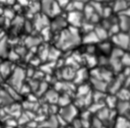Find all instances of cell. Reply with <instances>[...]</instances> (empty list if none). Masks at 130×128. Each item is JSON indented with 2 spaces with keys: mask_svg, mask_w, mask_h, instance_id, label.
<instances>
[{
  "mask_svg": "<svg viewBox=\"0 0 130 128\" xmlns=\"http://www.w3.org/2000/svg\"><path fill=\"white\" fill-rule=\"evenodd\" d=\"M77 114V110L74 106H65L61 111H60V115L62 116V118L68 122V121H71Z\"/></svg>",
  "mask_w": 130,
  "mask_h": 128,
  "instance_id": "cell-7",
  "label": "cell"
},
{
  "mask_svg": "<svg viewBox=\"0 0 130 128\" xmlns=\"http://www.w3.org/2000/svg\"><path fill=\"white\" fill-rule=\"evenodd\" d=\"M118 106V111L121 115H125L130 111V104L127 101H122L119 104H117Z\"/></svg>",
  "mask_w": 130,
  "mask_h": 128,
  "instance_id": "cell-12",
  "label": "cell"
},
{
  "mask_svg": "<svg viewBox=\"0 0 130 128\" xmlns=\"http://www.w3.org/2000/svg\"><path fill=\"white\" fill-rule=\"evenodd\" d=\"M7 91H8L9 95H10L12 99H15V100L19 99V95H17V93L15 92V88H14V87H12V86L7 87Z\"/></svg>",
  "mask_w": 130,
  "mask_h": 128,
  "instance_id": "cell-36",
  "label": "cell"
},
{
  "mask_svg": "<svg viewBox=\"0 0 130 128\" xmlns=\"http://www.w3.org/2000/svg\"><path fill=\"white\" fill-rule=\"evenodd\" d=\"M40 4H41V12L51 17L61 14V11L63 10V8L55 0H41Z\"/></svg>",
  "mask_w": 130,
  "mask_h": 128,
  "instance_id": "cell-2",
  "label": "cell"
},
{
  "mask_svg": "<svg viewBox=\"0 0 130 128\" xmlns=\"http://www.w3.org/2000/svg\"><path fill=\"white\" fill-rule=\"evenodd\" d=\"M78 1H81V2H84V3H89L91 0H78Z\"/></svg>",
  "mask_w": 130,
  "mask_h": 128,
  "instance_id": "cell-49",
  "label": "cell"
},
{
  "mask_svg": "<svg viewBox=\"0 0 130 128\" xmlns=\"http://www.w3.org/2000/svg\"><path fill=\"white\" fill-rule=\"evenodd\" d=\"M46 100L49 101L50 103L52 104H55L56 102L59 101V97H58V93L55 91V90H50L46 93Z\"/></svg>",
  "mask_w": 130,
  "mask_h": 128,
  "instance_id": "cell-16",
  "label": "cell"
},
{
  "mask_svg": "<svg viewBox=\"0 0 130 128\" xmlns=\"http://www.w3.org/2000/svg\"><path fill=\"white\" fill-rule=\"evenodd\" d=\"M92 97H93V101H94V102H100V100H101V99H103L105 95H104V93H103L102 91L98 90V91H96Z\"/></svg>",
  "mask_w": 130,
  "mask_h": 128,
  "instance_id": "cell-37",
  "label": "cell"
},
{
  "mask_svg": "<svg viewBox=\"0 0 130 128\" xmlns=\"http://www.w3.org/2000/svg\"><path fill=\"white\" fill-rule=\"evenodd\" d=\"M100 49H101L103 52L108 53V52L111 51V44H110V43H107V42L104 41V43H102V44L100 45Z\"/></svg>",
  "mask_w": 130,
  "mask_h": 128,
  "instance_id": "cell-33",
  "label": "cell"
},
{
  "mask_svg": "<svg viewBox=\"0 0 130 128\" xmlns=\"http://www.w3.org/2000/svg\"><path fill=\"white\" fill-rule=\"evenodd\" d=\"M8 128H12V127H11V126H9V127H8Z\"/></svg>",
  "mask_w": 130,
  "mask_h": 128,
  "instance_id": "cell-51",
  "label": "cell"
},
{
  "mask_svg": "<svg viewBox=\"0 0 130 128\" xmlns=\"http://www.w3.org/2000/svg\"><path fill=\"white\" fill-rule=\"evenodd\" d=\"M110 64L112 65V67H113V69L114 70H116V71H120L121 70V68H122V62H121V60H119L118 58H113V57H111V59H110Z\"/></svg>",
  "mask_w": 130,
  "mask_h": 128,
  "instance_id": "cell-18",
  "label": "cell"
},
{
  "mask_svg": "<svg viewBox=\"0 0 130 128\" xmlns=\"http://www.w3.org/2000/svg\"><path fill=\"white\" fill-rule=\"evenodd\" d=\"M91 1H93V2H103L104 3L105 0H91Z\"/></svg>",
  "mask_w": 130,
  "mask_h": 128,
  "instance_id": "cell-50",
  "label": "cell"
},
{
  "mask_svg": "<svg viewBox=\"0 0 130 128\" xmlns=\"http://www.w3.org/2000/svg\"><path fill=\"white\" fill-rule=\"evenodd\" d=\"M0 64H1V59H0Z\"/></svg>",
  "mask_w": 130,
  "mask_h": 128,
  "instance_id": "cell-53",
  "label": "cell"
},
{
  "mask_svg": "<svg viewBox=\"0 0 130 128\" xmlns=\"http://www.w3.org/2000/svg\"><path fill=\"white\" fill-rule=\"evenodd\" d=\"M50 25L52 27V30L62 31L69 24H68V21H67V17L66 16H61V14H59V15L53 17V20H52Z\"/></svg>",
  "mask_w": 130,
  "mask_h": 128,
  "instance_id": "cell-6",
  "label": "cell"
},
{
  "mask_svg": "<svg viewBox=\"0 0 130 128\" xmlns=\"http://www.w3.org/2000/svg\"><path fill=\"white\" fill-rule=\"evenodd\" d=\"M112 42L122 49H128L130 46V35L126 31H120L117 35L112 36Z\"/></svg>",
  "mask_w": 130,
  "mask_h": 128,
  "instance_id": "cell-3",
  "label": "cell"
},
{
  "mask_svg": "<svg viewBox=\"0 0 130 128\" xmlns=\"http://www.w3.org/2000/svg\"><path fill=\"white\" fill-rule=\"evenodd\" d=\"M75 72H74V69L71 68V67H67V68H64L63 71H62V76L63 78L67 79V80H70L72 79L74 76H75Z\"/></svg>",
  "mask_w": 130,
  "mask_h": 128,
  "instance_id": "cell-15",
  "label": "cell"
},
{
  "mask_svg": "<svg viewBox=\"0 0 130 128\" xmlns=\"http://www.w3.org/2000/svg\"><path fill=\"white\" fill-rule=\"evenodd\" d=\"M60 56V51L57 49V48H53V49H50L49 50V59L50 60H56L58 57Z\"/></svg>",
  "mask_w": 130,
  "mask_h": 128,
  "instance_id": "cell-24",
  "label": "cell"
},
{
  "mask_svg": "<svg viewBox=\"0 0 130 128\" xmlns=\"http://www.w3.org/2000/svg\"><path fill=\"white\" fill-rule=\"evenodd\" d=\"M92 125H93V127H95V128L102 127V121H101V119H96V118H95V119L93 120Z\"/></svg>",
  "mask_w": 130,
  "mask_h": 128,
  "instance_id": "cell-39",
  "label": "cell"
},
{
  "mask_svg": "<svg viewBox=\"0 0 130 128\" xmlns=\"http://www.w3.org/2000/svg\"><path fill=\"white\" fill-rule=\"evenodd\" d=\"M109 115H110V111L106 108H103L99 111V118L101 120H106V119H109Z\"/></svg>",
  "mask_w": 130,
  "mask_h": 128,
  "instance_id": "cell-27",
  "label": "cell"
},
{
  "mask_svg": "<svg viewBox=\"0 0 130 128\" xmlns=\"http://www.w3.org/2000/svg\"><path fill=\"white\" fill-rule=\"evenodd\" d=\"M73 126H74V128H81L82 127L81 120H75L74 123H73Z\"/></svg>",
  "mask_w": 130,
  "mask_h": 128,
  "instance_id": "cell-40",
  "label": "cell"
},
{
  "mask_svg": "<svg viewBox=\"0 0 130 128\" xmlns=\"http://www.w3.org/2000/svg\"><path fill=\"white\" fill-rule=\"evenodd\" d=\"M121 62L125 66H130V54L124 53L123 56L121 57Z\"/></svg>",
  "mask_w": 130,
  "mask_h": 128,
  "instance_id": "cell-32",
  "label": "cell"
},
{
  "mask_svg": "<svg viewBox=\"0 0 130 128\" xmlns=\"http://www.w3.org/2000/svg\"><path fill=\"white\" fill-rule=\"evenodd\" d=\"M86 60H87V64L90 66V67H92V66H94L95 64H96V59L91 55V54H89V55H87L86 56Z\"/></svg>",
  "mask_w": 130,
  "mask_h": 128,
  "instance_id": "cell-34",
  "label": "cell"
},
{
  "mask_svg": "<svg viewBox=\"0 0 130 128\" xmlns=\"http://www.w3.org/2000/svg\"><path fill=\"white\" fill-rule=\"evenodd\" d=\"M4 20H5V19H4V17H3V16H0V26L4 23Z\"/></svg>",
  "mask_w": 130,
  "mask_h": 128,
  "instance_id": "cell-48",
  "label": "cell"
},
{
  "mask_svg": "<svg viewBox=\"0 0 130 128\" xmlns=\"http://www.w3.org/2000/svg\"><path fill=\"white\" fill-rule=\"evenodd\" d=\"M28 121V117H26L25 115H22L21 120H19V123H23V122H27Z\"/></svg>",
  "mask_w": 130,
  "mask_h": 128,
  "instance_id": "cell-44",
  "label": "cell"
},
{
  "mask_svg": "<svg viewBox=\"0 0 130 128\" xmlns=\"http://www.w3.org/2000/svg\"><path fill=\"white\" fill-rule=\"evenodd\" d=\"M29 91V87L26 85H22L20 88V92H28Z\"/></svg>",
  "mask_w": 130,
  "mask_h": 128,
  "instance_id": "cell-41",
  "label": "cell"
},
{
  "mask_svg": "<svg viewBox=\"0 0 130 128\" xmlns=\"http://www.w3.org/2000/svg\"><path fill=\"white\" fill-rule=\"evenodd\" d=\"M123 50H124V49H122V48H120V47H116V48H114L113 51H112L111 57L120 59V58L123 56V54H124V51H123Z\"/></svg>",
  "mask_w": 130,
  "mask_h": 128,
  "instance_id": "cell-23",
  "label": "cell"
},
{
  "mask_svg": "<svg viewBox=\"0 0 130 128\" xmlns=\"http://www.w3.org/2000/svg\"><path fill=\"white\" fill-rule=\"evenodd\" d=\"M69 103H70V99H69V97H68L67 94H64V95H62V97L59 99V104H60L61 106H63V107L68 106Z\"/></svg>",
  "mask_w": 130,
  "mask_h": 128,
  "instance_id": "cell-30",
  "label": "cell"
},
{
  "mask_svg": "<svg viewBox=\"0 0 130 128\" xmlns=\"http://www.w3.org/2000/svg\"><path fill=\"white\" fill-rule=\"evenodd\" d=\"M100 128H105V127H103V126H102V127H100Z\"/></svg>",
  "mask_w": 130,
  "mask_h": 128,
  "instance_id": "cell-52",
  "label": "cell"
},
{
  "mask_svg": "<svg viewBox=\"0 0 130 128\" xmlns=\"http://www.w3.org/2000/svg\"><path fill=\"white\" fill-rule=\"evenodd\" d=\"M3 39H4V31L0 28V41H1V40H3Z\"/></svg>",
  "mask_w": 130,
  "mask_h": 128,
  "instance_id": "cell-47",
  "label": "cell"
},
{
  "mask_svg": "<svg viewBox=\"0 0 130 128\" xmlns=\"http://www.w3.org/2000/svg\"><path fill=\"white\" fill-rule=\"evenodd\" d=\"M128 6H130V2L127 0H114L112 5L114 12H118V13L124 11Z\"/></svg>",
  "mask_w": 130,
  "mask_h": 128,
  "instance_id": "cell-8",
  "label": "cell"
},
{
  "mask_svg": "<svg viewBox=\"0 0 130 128\" xmlns=\"http://www.w3.org/2000/svg\"><path fill=\"white\" fill-rule=\"evenodd\" d=\"M85 77H86V71H85V69H80L75 74V78H76L75 79V82L80 83V82H82L84 80Z\"/></svg>",
  "mask_w": 130,
  "mask_h": 128,
  "instance_id": "cell-19",
  "label": "cell"
},
{
  "mask_svg": "<svg viewBox=\"0 0 130 128\" xmlns=\"http://www.w3.org/2000/svg\"><path fill=\"white\" fill-rule=\"evenodd\" d=\"M122 81H123V78H118L114 83H113V85L110 87V91L111 92H117L118 91V89L120 88V86H121V84H122Z\"/></svg>",
  "mask_w": 130,
  "mask_h": 128,
  "instance_id": "cell-26",
  "label": "cell"
},
{
  "mask_svg": "<svg viewBox=\"0 0 130 128\" xmlns=\"http://www.w3.org/2000/svg\"><path fill=\"white\" fill-rule=\"evenodd\" d=\"M108 30H109V35L114 36V35H117L118 33H120L121 31V28H120V25H119L118 22H114V23L111 24V26L109 27Z\"/></svg>",
  "mask_w": 130,
  "mask_h": 128,
  "instance_id": "cell-22",
  "label": "cell"
},
{
  "mask_svg": "<svg viewBox=\"0 0 130 128\" xmlns=\"http://www.w3.org/2000/svg\"><path fill=\"white\" fill-rule=\"evenodd\" d=\"M49 48L47 47H43V50L40 51V57L42 60H47L48 57H49Z\"/></svg>",
  "mask_w": 130,
  "mask_h": 128,
  "instance_id": "cell-31",
  "label": "cell"
},
{
  "mask_svg": "<svg viewBox=\"0 0 130 128\" xmlns=\"http://www.w3.org/2000/svg\"><path fill=\"white\" fill-rule=\"evenodd\" d=\"M89 92V86L88 85H81L77 89V97H84Z\"/></svg>",
  "mask_w": 130,
  "mask_h": 128,
  "instance_id": "cell-25",
  "label": "cell"
},
{
  "mask_svg": "<svg viewBox=\"0 0 130 128\" xmlns=\"http://www.w3.org/2000/svg\"><path fill=\"white\" fill-rule=\"evenodd\" d=\"M129 119H130V115H129Z\"/></svg>",
  "mask_w": 130,
  "mask_h": 128,
  "instance_id": "cell-54",
  "label": "cell"
},
{
  "mask_svg": "<svg viewBox=\"0 0 130 128\" xmlns=\"http://www.w3.org/2000/svg\"><path fill=\"white\" fill-rule=\"evenodd\" d=\"M93 51H94V47H93V46L90 45V46L87 47V54H92Z\"/></svg>",
  "mask_w": 130,
  "mask_h": 128,
  "instance_id": "cell-42",
  "label": "cell"
},
{
  "mask_svg": "<svg viewBox=\"0 0 130 128\" xmlns=\"http://www.w3.org/2000/svg\"><path fill=\"white\" fill-rule=\"evenodd\" d=\"M8 124L12 127V126H15V125H16V122H15L14 120H9V121H8Z\"/></svg>",
  "mask_w": 130,
  "mask_h": 128,
  "instance_id": "cell-46",
  "label": "cell"
},
{
  "mask_svg": "<svg viewBox=\"0 0 130 128\" xmlns=\"http://www.w3.org/2000/svg\"><path fill=\"white\" fill-rule=\"evenodd\" d=\"M103 107L104 106L102 104H100V102H95V103H93V105H91L89 111L90 112H96V111H100L101 109H103Z\"/></svg>",
  "mask_w": 130,
  "mask_h": 128,
  "instance_id": "cell-35",
  "label": "cell"
},
{
  "mask_svg": "<svg viewBox=\"0 0 130 128\" xmlns=\"http://www.w3.org/2000/svg\"><path fill=\"white\" fill-rule=\"evenodd\" d=\"M89 114H90V111H86L82 114V119H87L88 120V117H89Z\"/></svg>",
  "mask_w": 130,
  "mask_h": 128,
  "instance_id": "cell-43",
  "label": "cell"
},
{
  "mask_svg": "<svg viewBox=\"0 0 130 128\" xmlns=\"http://www.w3.org/2000/svg\"><path fill=\"white\" fill-rule=\"evenodd\" d=\"M130 123L129 121L124 117H119L116 122V128H129Z\"/></svg>",
  "mask_w": 130,
  "mask_h": 128,
  "instance_id": "cell-17",
  "label": "cell"
},
{
  "mask_svg": "<svg viewBox=\"0 0 130 128\" xmlns=\"http://www.w3.org/2000/svg\"><path fill=\"white\" fill-rule=\"evenodd\" d=\"M25 43H26L27 47H36L37 45H39L41 43V40L36 37H28L25 40Z\"/></svg>",
  "mask_w": 130,
  "mask_h": 128,
  "instance_id": "cell-20",
  "label": "cell"
},
{
  "mask_svg": "<svg viewBox=\"0 0 130 128\" xmlns=\"http://www.w3.org/2000/svg\"><path fill=\"white\" fill-rule=\"evenodd\" d=\"M10 72H11V66L8 62H4L0 64V74L2 75V77H6Z\"/></svg>",
  "mask_w": 130,
  "mask_h": 128,
  "instance_id": "cell-14",
  "label": "cell"
},
{
  "mask_svg": "<svg viewBox=\"0 0 130 128\" xmlns=\"http://www.w3.org/2000/svg\"><path fill=\"white\" fill-rule=\"evenodd\" d=\"M67 21L68 24L71 26H75V27H80L84 18L83 12L82 11H77V10H73V11H69L67 12Z\"/></svg>",
  "mask_w": 130,
  "mask_h": 128,
  "instance_id": "cell-4",
  "label": "cell"
},
{
  "mask_svg": "<svg viewBox=\"0 0 130 128\" xmlns=\"http://www.w3.org/2000/svg\"><path fill=\"white\" fill-rule=\"evenodd\" d=\"M94 87L96 88V90H100V91H105L107 89V82L104 81L103 79H100V78H92L91 79Z\"/></svg>",
  "mask_w": 130,
  "mask_h": 128,
  "instance_id": "cell-11",
  "label": "cell"
},
{
  "mask_svg": "<svg viewBox=\"0 0 130 128\" xmlns=\"http://www.w3.org/2000/svg\"><path fill=\"white\" fill-rule=\"evenodd\" d=\"M24 78V71L21 69V68H16L14 71H13V74H12V77L10 79V84L12 87H14L15 89H19L21 88L22 86V80Z\"/></svg>",
  "mask_w": 130,
  "mask_h": 128,
  "instance_id": "cell-5",
  "label": "cell"
},
{
  "mask_svg": "<svg viewBox=\"0 0 130 128\" xmlns=\"http://www.w3.org/2000/svg\"><path fill=\"white\" fill-rule=\"evenodd\" d=\"M31 64H34V65H39V64H40V59H34V60L31 61Z\"/></svg>",
  "mask_w": 130,
  "mask_h": 128,
  "instance_id": "cell-45",
  "label": "cell"
},
{
  "mask_svg": "<svg viewBox=\"0 0 130 128\" xmlns=\"http://www.w3.org/2000/svg\"><path fill=\"white\" fill-rule=\"evenodd\" d=\"M55 1H56V2H57V3L64 9V8L66 7V5H67L71 0H55Z\"/></svg>",
  "mask_w": 130,
  "mask_h": 128,
  "instance_id": "cell-38",
  "label": "cell"
},
{
  "mask_svg": "<svg viewBox=\"0 0 130 128\" xmlns=\"http://www.w3.org/2000/svg\"><path fill=\"white\" fill-rule=\"evenodd\" d=\"M78 28L79 27L69 25L68 28L60 31L59 38H58L57 43H56L57 47L59 49H62V50H68V49L76 46L77 44H79L81 40L79 37Z\"/></svg>",
  "mask_w": 130,
  "mask_h": 128,
  "instance_id": "cell-1",
  "label": "cell"
},
{
  "mask_svg": "<svg viewBox=\"0 0 130 128\" xmlns=\"http://www.w3.org/2000/svg\"><path fill=\"white\" fill-rule=\"evenodd\" d=\"M93 30H94V33L96 34V36H98V38L100 39V41H106V40L108 39V37L110 36V35H109V30H108L106 27H104L102 24L95 25L94 28H93Z\"/></svg>",
  "mask_w": 130,
  "mask_h": 128,
  "instance_id": "cell-9",
  "label": "cell"
},
{
  "mask_svg": "<svg viewBox=\"0 0 130 128\" xmlns=\"http://www.w3.org/2000/svg\"><path fill=\"white\" fill-rule=\"evenodd\" d=\"M106 104L111 109L115 108L117 106V97H115V95H108V97H106Z\"/></svg>",
  "mask_w": 130,
  "mask_h": 128,
  "instance_id": "cell-21",
  "label": "cell"
},
{
  "mask_svg": "<svg viewBox=\"0 0 130 128\" xmlns=\"http://www.w3.org/2000/svg\"><path fill=\"white\" fill-rule=\"evenodd\" d=\"M7 54V43L6 40L3 39L0 41V56H4Z\"/></svg>",
  "mask_w": 130,
  "mask_h": 128,
  "instance_id": "cell-28",
  "label": "cell"
},
{
  "mask_svg": "<svg viewBox=\"0 0 130 128\" xmlns=\"http://www.w3.org/2000/svg\"><path fill=\"white\" fill-rule=\"evenodd\" d=\"M82 42L86 43V44H89V45H92L94 43L100 42V39L98 38V36L94 33V30H91V31H88V33L85 34V36L82 39Z\"/></svg>",
  "mask_w": 130,
  "mask_h": 128,
  "instance_id": "cell-10",
  "label": "cell"
},
{
  "mask_svg": "<svg viewBox=\"0 0 130 128\" xmlns=\"http://www.w3.org/2000/svg\"><path fill=\"white\" fill-rule=\"evenodd\" d=\"M46 127H49V128H56L58 126V120L55 118V117H52L48 122H46L44 124Z\"/></svg>",
  "mask_w": 130,
  "mask_h": 128,
  "instance_id": "cell-29",
  "label": "cell"
},
{
  "mask_svg": "<svg viewBox=\"0 0 130 128\" xmlns=\"http://www.w3.org/2000/svg\"><path fill=\"white\" fill-rule=\"evenodd\" d=\"M117 98L121 101H128L130 100V90L127 88H121L117 91Z\"/></svg>",
  "mask_w": 130,
  "mask_h": 128,
  "instance_id": "cell-13",
  "label": "cell"
}]
</instances>
